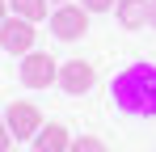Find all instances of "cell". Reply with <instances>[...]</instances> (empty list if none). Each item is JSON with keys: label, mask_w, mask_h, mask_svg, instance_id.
<instances>
[{"label": "cell", "mask_w": 156, "mask_h": 152, "mask_svg": "<svg viewBox=\"0 0 156 152\" xmlns=\"http://www.w3.org/2000/svg\"><path fill=\"white\" fill-rule=\"evenodd\" d=\"M30 144H34V152H68L72 148V135H68L63 123H42V131H38Z\"/></svg>", "instance_id": "ba28073f"}, {"label": "cell", "mask_w": 156, "mask_h": 152, "mask_svg": "<svg viewBox=\"0 0 156 152\" xmlns=\"http://www.w3.org/2000/svg\"><path fill=\"white\" fill-rule=\"evenodd\" d=\"M89 17H93V13H89L84 4H59L47 21H51V34L59 42H76V38L89 34Z\"/></svg>", "instance_id": "3957f363"}, {"label": "cell", "mask_w": 156, "mask_h": 152, "mask_svg": "<svg viewBox=\"0 0 156 152\" xmlns=\"http://www.w3.org/2000/svg\"><path fill=\"white\" fill-rule=\"evenodd\" d=\"M114 106L131 118H156V63H131L110 80Z\"/></svg>", "instance_id": "6da1fadb"}, {"label": "cell", "mask_w": 156, "mask_h": 152, "mask_svg": "<svg viewBox=\"0 0 156 152\" xmlns=\"http://www.w3.org/2000/svg\"><path fill=\"white\" fill-rule=\"evenodd\" d=\"M9 9H13L17 17H26V21H42V17H51V0H9Z\"/></svg>", "instance_id": "9c48e42d"}, {"label": "cell", "mask_w": 156, "mask_h": 152, "mask_svg": "<svg viewBox=\"0 0 156 152\" xmlns=\"http://www.w3.org/2000/svg\"><path fill=\"white\" fill-rule=\"evenodd\" d=\"M93 80H97V72H93V63H89V59H63V63H59V89H63L68 97L89 93V89H93Z\"/></svg>", "instance_id": "8992f818"}, {"label": "cell", "mask_w": 156, "mask_h": 152, "mask_svg": "<svg viewBox=\"0 0 156 152\" xmlns=\"http://www.w3.org/2000/svg\"><path fill=\"white\" fill-rule=\"evenodd\" d=\"M9 152H13V148H9Z\"/></svg>", "instance_id": "2e32d148"}, {"label": "cell", "mask_w": 156, "mask_h": 152, "mask_svg": "<svg viewBox=\"0 0 156 152\" xmlns=\"http://www.w3.org/2000/svg\"><path fill=\"white\" fill-rule=\"evenodd\" d=\"M4 17H9V0H0V21H4Z\"/></svg>", "instance_id": "4fadbf2b"}, {"label": "cell", "mask_w": 156, "mask_h": 152, "mask_svg": "<svg viewBox=\"0 0 156 152\" xmlns=\"http://www.w3.org/2000/svg\"><path fill=\"white\" fill-rule=\"evenodd\" d=\"M17 76H21L26 89H51V85H59V59L47 51H30V55H21Z\"/></svg>", "instance_id": "7a4b0ae2"}, {"label": "cell", "mask_w": 156, "mask_h": 152, "mask_svg": "<svg viewBox=\"0 0 156 152\" xmlns=\"http://www.w3.org/2000/svg\"><path fill=\"white\" fill-rule=\"evenodd\" d=\"M9 135H13V131H9V123H4V114H0V152H9Z\"/></svg>", "instance_id": "7c38bea8"}, {"label": "cell", "mask_w": 156, "mask_h": 152, "mask_svg": "<svg viewBox=\"0 0 156 152\" xmlns=\"http://www.w3.org/2000/svg\"><path fill=\"white\" fill-rule=\"evenodd\" d=\"M51 4H68V0H51Z\"/></svg>", "instance_id": "9a60e30c"}, {"label": "cell", "mask_w": 156, "mask_h": 152, "mask_svg": "<svg viewBox=\"0 0 156 152\" xmlns=\"http://www.w3.org/2000/svg\"><path fill=\"white\" fill-rule=\"evenodd\" d=\"M4 123L13 131V139H34V135L42 131V110L30 106V101H13V106L4 110Z\"/></svg>", "instance_id": "5b68a950"}, {"label": "cell", "mask_w": 156, "mask_h": 152, "mask_svg": "<svg viewBox=\"0 0 156 152\" xmlns=\"http://www.w3.org/2000/svg\"><path fill=\"white\" fill-rule=\"evenodd\" d=\"M114 17H118L122 30H139L144 21L152 25V0H118L114 4Z\"/></svg>", "instance_id": "52a82bcc"}, {"label": "cell", "mask_w": 156, "mask_h": 152, "mask_svg": "<svg viewBox=\"0 0 156 152\" xmlns=\"http://www.w3.org/2000/svg\"><path fill=\"white\" fill-rule=\"evenodd\" d=\"M34 38H38L34 21L17 17V13L0 21V51H9V55H30L34 51Z\"/></svg>", "instance_id": "277c9868"}, {"label": "cell", "mask_w": 156, "mask_h": 152, "mask_svg": "<svg viewBox=\"0 0 156 152\" xmlns=\"http://www.w3.org/2000/svg\"><path fill=\"white\" fill-rule=\"evenodd\" d=\"M68 152H105V144L97 139V135H76V139H72V148H68Z\"/></svg>", "instance_id": "30bf717a"}, {"label": "cell", "mask_w": 156, "mask_h": 152, "mask_svg": "<svg viewBox=\"0 0 156 152\" xmlns=\"http://www.w3.org/2000/svg\"><path fill=\"white\" fill-rule=\"evenodd\" d=\"M80 4H84L89 13H110V9H114L118 0H80Z\"/></svg>", "instance_id": "8fae6325"}, {"label": "cell", "mask_w": 156, "mask_h": 152, "mask_svg": "<svg viewBox=\"0 0 156 152\" xmlns=\"http://www.w3.org/2000/svg\"><path fill=\"white\" fill-rule=\"evenodd\" d=\"M152 25H156V0H152Z\"/></svg>", "instance_id": "5bb4252c"}]
</instances>
